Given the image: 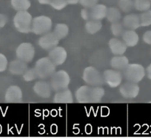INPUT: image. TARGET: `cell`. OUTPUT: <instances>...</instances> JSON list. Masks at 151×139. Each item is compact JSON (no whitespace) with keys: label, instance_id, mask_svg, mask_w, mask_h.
I'll use <instances>...</instances> for the list:
<instances>
[{"label":"cell","instance_id":"cell-1","mask_svg":"<svg viewBox=\"0 0 151 139\" xmlns=\"http://www.w3.org/2000/svg\"><path fill=\"white\" fill-rule=\"evenodd\" d=\"M104 93V89L101 86H91L87 85L78 88L75 96L79 103H99L101 102Z\"/></svg>","mask_w":151,"mask_h":139},{"label":"cell","instance_id":"cell-2","mask_svg":"<svg viewBox=\"0 0 151 139\" xmlns=\"http://www.w3.org/2000/svg\"><path fill=\"white\" fill-rule=\"evenodd\" d=\"M32 17L27 11H17L14 19V25L18 31L27 34L31 32Z\"/></svg>","mask_w":151,"mask_h":139},{"label":"cell","instance_id":"cell-3","mask_svg":"<svg viewBox=\"0 0 151 139\" xmlns=\"http://www.w3.org/2000/svg\"><path fill=\"white\" fill-rule=\"evenodd\" d=\"M34 68L38 77L43 79L51 77L53 75L55 72L56 65L49 57H43L37 60Z\"/></svg>","mask_w":151,"mask_h":139},{"label":"cell","instance_id":"cell-4","mask_svg":"<svg viewBox=\"0 0 151 139\" xmlns=\"http://www.w3.org/2000/svg\"><path fill=\"white\" fill-rule=\"evenodd\" d=\"M82 78L91 86H101L105 83L103 74L93 66H88L84 69Z\"/></svg>","mask_w":151,"mask_h":139},{"label":"cell","instance_id":"cell-5","mask_svg":"<svg viewBox=\"0 0 151 139\" xmlns=\"http://www.w3.org/2000/svg\"><path fill=\"white\" fill-rule=\"evenodd\" d=\"M52 24V20L48 16L35 17L32 19L31 32L37 35H43L50 31Z\"/></svg>","mask_w":151,"mask_h":139},{"label":"cell","instance_id":"cell-6","mask_svg":"<svg viewBox=\"0 0 151 139\" xmlns=\"http://www.w3.org/2000/svg\"><path fill=\"white\" fill-rule=\"evenodd\" d=\"M70 82V75L64 70L55 72L51 76L50 85L52 89L56 92L68 88Z\"/></svg>","mask_w":151,"mask_h":139},{"label":"cell","instance_id":"cell-7","mask_svg":"<svg viewBox=\"0 0 151 139\" xmlns=\"http://www.w3.org/2000/svg\"><path fill=\"white\" fill-rule=\"evenodd\" d=\"M145 74V69L142 64L139 63H130L124 69V75L127 81L138 83L144 78Z\"/></svg>","mask_w":151,"mask_h":139},{"label":"cell","instance_id":"cell-8","mask_svg":"<svg viewBox=\"0 0 151 139\" xmlns=\"http://www.w3.org/2000/svg\"><path fill=\"white\" fill-rule=\"evenodd\" d=\"M35 50L34 46L28 42L21 43L16 49L15 54L17 59L26 63L31 62L35 56Z\"/></svg>","mask_w":151,"mask_h":139},{"label":"cell","instance_id":"cell-9","mask_svg":"<svg viewBox=\"0 0 151 139\" xmlns=\"http://www.w3.org/2000/svg\"><path fill=\"white\" fill-rule=\"evenodd\" d=\"M103 76L104 82L111 88L118 87L122 81V75L117 70L106 69L103 72Z\"/></svg>","mask_w":151,"mask_h":139},{"label":"cell","instance_id":"cell-10","mask_svg":"<svg viewBox=\"0 0 151 139\" xmlns=\"http://www.w3.org/2000/svg\"><path fill=\"white\" fill-rule=\"evenodd\" d=\"M60 39L53 32H48L38 39V43L39 46L44 50H50L54 47L58 46Z\"/></svg>","mask_w":151,"mask_h":139},{"label":"cell","instance_id":"cell-11","mask_svg":"<svg viewBox=\"0 0 151 139\" xmlns=\"http://www.w3.org/2000/svg\"><path fill=\"white\" fill-rule=\"evenodd\" d=\"M140 88L137 83L127 82L120 85L119 91L122 96L125 99H134L139 95Z\"/></svg>","mask_w":151,"mask_h":139},{"label":"cell","instance_id":"cell-12","mask_svg":"<svg viewBox=\"0 0 151 139\" xmlns=\"http://www.w3.org/2000/svg\"><path fill=\"white\" fill-rule=\"evenodd\" d=\"M48 57L55 65H61L67 59V53L63 47L57 46L49 51Z\"/></svg>","mask_w":151,"mask_h":139},{"label":"cell","instance_id":"cell-13","mask_svg":"<svg viewBox=\"0 0 151 139\" xmlns=\"http://www.w3.org/2000/svg\"><path fill=\"white\" fill-rule=\"evenodd\" d=\"M5 99L8 103H19L22 99V91L17 85L10 86L6 90Z\"/></svg>","mask_w":151,"mask_h":139},{"label":"cell","instance_id":"cell-14","mask_svg":"<svg viewBox=\"0 0 151 139\" xmlns=\"http://www.w3.org/2000/svg\"><path fill=\"white\" fill-rule=\"evenodd\" d=\"M33 90L38 96L42 98H48L51 95L52 88L50 83L45 81L39 80L34 84Z\"/></svg>","mask_w":151,"mask_h":139},{"label":"cell","instance_id":"cell-15","mask_svg":"<svg viewBox=\"0 0 151 139\" xmlns=\"http://www.w3.org/2000/svg\"><path fill=\"white\" fill-rule=\"evenodd\" d=\"M111 53L114 56L123 55L127 50V46L123 41L117 37L111 38L108 43Z\"/></svg>","mask_w":151,"mask_h":139},{"label":"cell","instance_id":"cell-16","mask_svg":"<svg viewBox=\"0 0 151 139\" xmlns=\"http://www.w3.org/2000/svg\"><path fill=\"white\" fill-rule=\"evenodd\" d=\"M90 20L101 21L106 18L107 8V7L101 4H97L94 7L88 8Z\"/></svg>","mask_w":151,"mask_h":139},{"label":"cell","instance_id":"cell-17","mask_svg":"<svg viewBox=\"0 0 151 139\" xmlns=\"http://www.w3.org/2000/svg\"><path fill=\"white\" fill-rule=\"evenodd\" d=\"M9 72L14 75H23L28 69L27 63L20 60L16 59L11 61L8 65Z\"/></svg>","mask_w":151,"mask_h":139},{"label":"cell","instance_id":"cell-18","mask_svg":"<svg viewBox=\"0 0 151 139\" xmlns=\"http://www.w3.org/2000/svg\"><path fill=\"white\" fill-rule=\"evenodd\" d=\"M122 23L124 28L135 30L140 27L139 15L136 14H127L123 18Z\"/></svg>","mask_w":151,"mask_h":139},{"label":"cell","instance_id":"cell-19","mask_svg":"<svg viewBox=\"0 0 151 139\" xmlns=\"http://www.w3.org/2000/svg\"><path fill=\"white\" fill-rule=\"evenodd\" d=\"M53 101L55 103L60 104L72 103L73 102L72 92L68 88L57 91L54 95Z\"/></svg>","mask_w":151,"mask_h":139},{"label":"cell","instance_id":"cell-20","mask_svg":"<svg viewBox=\"0 0 151 139\" xmlns=\"http://www.w3.org/2000/svg\"><path fill=\"white\" fill-rule=\"evenodd\" d=\"M122 40L128 47L136 46L139 42V37L134 30H127L124 31L122 35Z\"/></svg>","mask_w":151,"mask_h":139},{"label":"cell","instance_id":"cell-21","mask_svg":"<svg viewBox=\"0 0 151 139\" xmlns=\"http://www.w3.org/2000/svg\"><path fill=\"white\" fill-rule=\"evenodd\" d=\"M111 67L115 70H124L129 64L128 58L123 55H118L113 56L110 62Z\"/></svg>","mask_w":151,"mask_h":139},{"label":"cell","instance_id":"cell-22","mask_svg":"<svg viewBox=\"0 0 151 139\" xmlns=\"http://www.w3.org/2000/svg\"><path fill=\"white\" fill-rule=\"evenodd\" d=\"M102 28V23L100 21L90 20L85 24V29L87 33L90 34H94L99 32Z\"/></svg>","mask_w":151,"mask_h":139},{"label":"cell","instance_id":"cell-23","mask_svg":"<svg viewBox=\"0 0 151 139\" xmlns=\"http://www.w3.org/2000/svg\"><path fill=\"white\" fill-rule=\"evenodd\" d=\"M121 12L116 7H110L107 8L106 18L110 22L119 21L121 18Z\"/></svg>","mask_w":151,"mask_h":139},{"label":"cell","instance_id":"cell-24","mask_svg":"<svg viewBox=\"0 0 151 139\" xmlns=\"http://www.w3.org/2000/svg\"><path fill=\"white\" fill-rule=\"evenodd\" d=\"M11 4L12 8L17 11H27L31 7L29 0H11Z\"/></svg>","mask_w":151,"mask_h":139},{"label":"cell","instance_id":"cell-25","mask_svg":"<svg viewBox=\"0 0 151 139\" xmlns=\"http://www.w3.org/2000/svg\"><path fill=\"white\" fill-rule=\"evenodd\" d=\"M54 33L60 40L64 38L69 33V27L64 23H58L55 25Z\"/></svg>","mask_w":151,"mask_h":139},{"label":"cell","instance_id":"cell-26","mask_svg":"<svg viewBox=\"0 0 151 139\" xmlns=\"http://www.w3.org/2000/svg\"><path fill=\"white\" fill-rule=\"evenodd\" d=\"M110 30L111 34L115 37H119L122 36L124 32V27L123 23H121L119 21L112 22L110 27Z\"/></svg>","mask_w":151,"mask_h":139},{"label":"cell","instance_id":"cell-27","mask_svg":"<svg viewBox=\"0 0 151 139\" xmlns=\"http://www.w3.org/2000/svg\"><path fill=\"white\" fill-rule=\"evenodd\" d=\"M151 7L150 0H134V8L139 11H145Z\"/></svg>","mask_w":151,"mask_h":139},{"label":"cell","instance_id":"cell-28","mask_svg":"<svg viewBox=\"0 0 151 139\" xmlns=\"http://www.w3.org/2000/svg\"><path fill=\"white\" fill-rule=\"evenodd\" d=\"M140 24L141 27H147L151 25V10L143 11L139 15Z\"/></svg>","mask_w":151,"mask_h":139},{"label":"cell","instance_id":"cell-29","mask_svg":"<svg viewBox=\"0 0 151 139\" xmlns=\"http://www.w3.org/2000/svg\"><path fill=\"white\" fill-rule=\"evenodd\" d=\"M118 6L123 12H129L134 8V1L133 0H119Z\"/></svg>","mask_w":151,"mask_h":139},{"label":"cell","instance_id":"cell-30","mask_svg":"<svg viewBox=\"0 0 151 139\" xmlns=\"http://www.w3.org/2000/svg\"><path fill=\"white\" fill-rule=\"evenodd\" d=\"M22 75L24 80L27 82L32 81L38 77V75L35 68L28 69Z\"/></svg>","mask_w":151,"mask_h":139},{"label":"cell","instance_id":"cell-31","mask_svg":"<svg viewBox=\"0 0 151 139\" xmlns=\"http://www.w3.org/2000/svg\"><path fill=\"white\" fill-rule=\"evenodd\" d=\"M68 3L67 0H51L50 5L56 10H61L64 9Z\"/></svg>","mask_w":151,"mask_h":139},{"label":"cell","instance_id":"cell-32","mask_svg":"<svg viewBox=\"0 0 151 139\" xmlns=\"http://www.w3.org/2000/svg\"><path fill=\"white\" fill-rule=\"evenodd\" d=\"M8 66L7 57L2 53H0V72H4Z\"/></svg>","mask_w":151,"mask_h":139},{"label":"cell","instance_id":"cell-33","mask_svg":"<svg viewBox=\"0 0 151 139\" xmlns=\"http://www.w3.org/2000/svg\"><path fill=\"white\" fill-rule=\"evenodd\" d=\"M99 0H80V4L84 7L90 8L97 4Z\"/></svg>","mask_w":151,"mask_h":139},{"label":"cell","instance_id":"cell-34","mask_svg":"<svg viewBox=\"0 0 151 139\" xmlns=\"http://www.w3.org/2000/svg\"><path fill=\"white\" fill-rule=\"evenodd\" d=\"M143 41L147 44L151 45V30L146 31L143 35Z\"/></svg>","mask_w":151,"mask_h":139},{"label":"cell","instance_id":"cell-35","mask_svg":"<svg viewBox=\"0 0 151 139\" xmlns=\"http://www.w3.org/2000/svg\"><path fill=\"white\" fill-rule=\"evenodd\" d=\"M81 17L83 20L86 21H88L90 20L88 8H84L81 10Z\"/></svg>","mask_w":151,"mask_h":139},{"label":"cell","instance_id":"cell-36","mask_svg":"<svg viewBox=\"0 0 151 139\" xmlns=\"http://www.w3.org/2000/svg\"><path fill=\"white\" fill-rule=\"evenodd\" d=\"M8 22V18L3 14H0V28L4 27Z\"/></svg>","mask_w":151,"mask_h":139},{"label":"cell","instance_id":"cell-37","mask_svg":"<svg viewBox=\"0 0 151 139\" xmlns=\"http://www.w3.org/2000/svg\"><path fill=\"white\" fill-rule=\"evenodd\" d=\"M146 75L147 77L151 80V63L148 65L146 68Z\"/></svg>","mask_w":151,"mask_h":139},{"label":"cell","instance_id":"cell-38","mask_svg":"<svg viewBox=\"0 0 151 139\" xmlns=\"http://www.w3.org/2000/svg\"><path fill=\"white\" fill-rule=\"evenodd\" d=\"M68 4L70 5H75L78 4L80 2V0H67Z\"/></svg>","mask_w":151,"mask_h":139},{"label":"cell","instance_id":"cell-39","mask_svg":"<svg viewBox=\"0 0 151 139\" xmlns=\"http://www.w3.org/2000/svg\"><path fill=\"white\" fill-rule=\"evenodd\" d=\"M38 2L41 4H43V5H47V4H50V2L51 1V0H37Z\"/></svg>","mask_w":151,"mask_h":139},{"label":"cell","instance_id":"cell-40","mask_svg":"<svg viewBox=\"0 0 151 139\" xmlns=\"http://www.w3.org/2000/svg\"><path fill=\"white\" fill-rule=\"evenodd\" d=\"M150 1H151V0H150Z\"/></svg>","mask_w":151,"mask_h":139}]
</instances>
